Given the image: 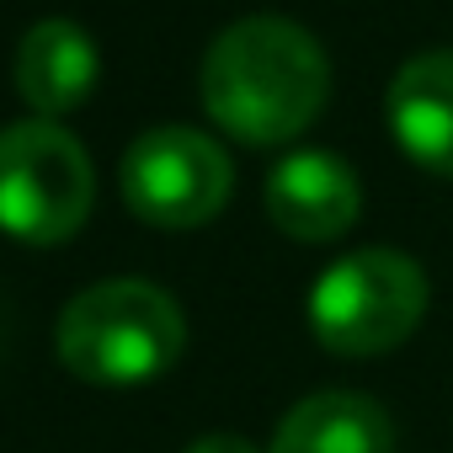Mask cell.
<instances>
[{"label":"cell","mask_w":453,"mask_h":453,"mask_svg":"<svg viewBox=\"0 0 453 453\" xmlns=\"http://www.w3.org/2000/svg\"><path fill=\"white\" fill-rule=\"evenodd\" d=\"M426 299V273L405 251H347L310 288V331L336 357H379L421 326Z\"/></svg>","instance_id":"cell-3"},{"label":"cell","mask_w":453,"mask_h":453,"mask_svg":"<svg viewBox=\"0 0 453 453\" xmlns=\"http://www.w3.org/2000/svg\"><path fill=\"white\" fill-rule=\"evenodd\" d=\"M331 96L326 49L288 17H241L203 59V107L241 144L299 139Z\"/></svg>","instance_id":"cell-1"},{"label":"cell","mask_w":453,"mask_h":453,"mask_svg":"<svg viewBox=\"0 0 453 453\" xmlns=\"http://www.w3.org/2000/svg\"><path fill=\"white\" fill-rule=\"evenodd\" d=\"M123 203L155 230H197L235 187V165L197 128H150L123 155Z\"/></svg>","instance_id":"cell-5"},{"label":"cell","mask_w":453,"mask_h":453,"mask_svg":"<svg viewBox=\"0 0 453 453\" xmlns=\"http://www.w3.org/2000/svg\"><path fill=\"white\" fill-rule=\"evenodd\" d=\"M96 197V171L75 134L49 118L0 128V230L27 246L70 241Z\"/></svg>","instance_id":"cell-4"},{"label":"cell","mask_w":453,"mask_h":453,"mask_svg":"<svg viewBox=\"0 0 453 453\" xmlns=\"http://www.w3.org/2000/svg\"><path fill=\"white\" fill-rule=\"evenodd\" d=\"M267 453H395V421L373 395L320 389L278 421Z\"/></svg>","instance_id":"cell-8"},{"label":"cell","mask_w":453,"mask_h":453,"mask_svg":"<svg viewBox=\"0 0 453 453\" xmlns=\"http://www.w3.org/2000/svg\"><path fill=\"white\" fill-rule=\"evenodd\" d=\"M96 86V43L65 22V17H43L22 49H17V91L38 118H65L75 112Z\"/></svg>","instance_id":"cell-9"},{"label":"cell","mask_w":453,"mask_h":453,"mask_svg":"<svg viewBox=\"0 0 453 453\" xmlns=\"http://www.w3.org/2000/svg\"><path fill=\"white\" fill-rule=\"evenodd\" d=\"M384 123L405 160L432 176H453V49H426L395 70Z\"/></svg>","instance_id":"cell-7"},{"label":"cell","mask_w":453,"mask_h":453,"mask_svg":"<svg viewBox=\"0 0 453 453\" xmlns=\"http://www.w3.org/2000/svg\"><path fill=\"white\" fill-rule=\"evenodd\" d=\"M54 342L59 363L86 384H144L181 357L187 320L165 288L118 278L70 299Z\"/></svg>","instance_id":"cell-2"},{"label":"cell","mask_w":453,"mask_h":453,"mask_svg":"<svg viewBox=\"0 0 453 453\" xmlns=\"http://www.w3.org/2000/svg\"><path fill=\"white\" fill-rule=\"evenodd\" d=\"M267 213L288 241H336L363 213L357 171L331 150H294L267 176Z\"/></svg>","instance_id":"cell-6"},{"label":"cell","mask_w":453,"mask_h":453,"mask_svg":"<svg viewBox=\"0 0 453 453\" xmlns=\"http://www.w3.org/2000/svg\"><path fill=\"white\" fill-rule=\"evenodd\" d=\"M187 453H262L251 437H235V432H208L197 442H187Z\"/></svg>","instance_id":"cell-10"}]
</instances>
